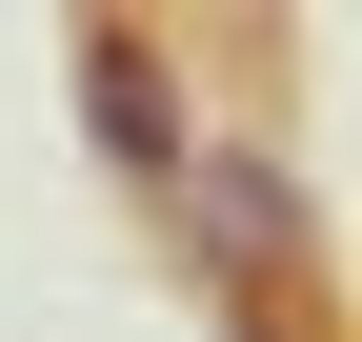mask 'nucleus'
Wrapping results in <instances>:
<instances>
[{"mask_svg": "<svg viewBox=\"0 0 362 342\" xmlns=\"http://www.w3.org/2000/svg\"><path fill=\"white\" fill-rule=\"evenodd\" d=\"M161 222H181V262H202V302H242L262 342H342V322H322V201H302L282 121H221V141H181Z\"/></svg>", "mask_w": 362, "mask_h": 342, "instance_id": "nucleus-1", "label": "nucleus"}, {"mask_svg": "<svg viewBox=\"0 0 362 342\" xmlns=\"http://www.w3.org/2000/svg\"><path fill=\"white\" fill-rule=\"evenodd\" d=\"M81 121H101L121 182H181V141H202L181 121V40L161 20H81Z\"/></svg>", "mask_w": 362, "mask_h": 342, "instance_id": "nucleus-2", "label": "nucleus"}]
</instances>
